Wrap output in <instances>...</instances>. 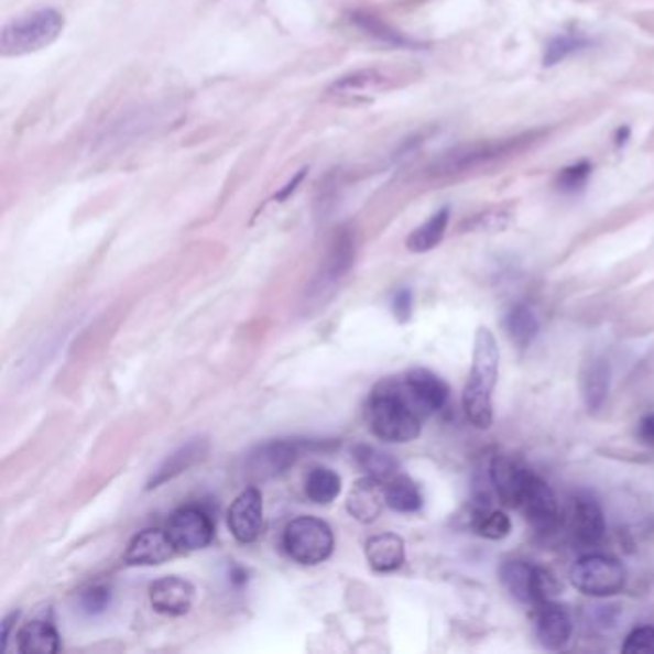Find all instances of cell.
Wrapping results in <instances>:
<instances>
[{"label": "cell", "instance_id": "cell-17", "mask_svg": "<svg viewBox=\"0 0 654 654\" xmlns=\"http://www.w3.org/2000/svg\"><path fill=\"white\" fill-rule=\"evenodd\" d=\"M386 505V493H384V483L374 480L371 476H367L363 480L351 488L350 495H348V513L356 519V521L363 522V524H371L377 521L382 509Z\"/></svg>", "mask_w": 654, "mask_h": 654}, {"label": "cell", "instance_id": "cell-16", "mask_svg": "<svg viewBox=\"0 0 654 654\" xmlns=\"http://www.w3.org/2000/svg\"><path fill=\"white\" fill-rule=\"evenodd\" d=\"M208 451V439H188L186 444L178 447L175 454L170 455V457L160 465V469L156 470V475L150 478L146 488H149V490H156L160 486H164L165 482H170L173 478H177L178 475H183L186 470L193 469L194 465H198L201 459H206Z\"/></svg>", "mask_w": 654, "mask_h": 654}, {"label": "cell", "instance_id": "cell-38", "mask_svg": "<svg viewBox=\"0 0 654 654\" xmlns=\"http://www.w3.org/2000/svg\"><path fill=\"white\" fill-rule=\"evenodd\" d=\"M18 612H12L10 617L4 620V624H2V648H7L8 645V635H10V630H12V625H14L15 620H18Z\"/></svg>", "mask_w": 654, "mask_h": 654}, {"label": "cell", "instance_id": "cell-23", "mask_svg": "<svg viewBox=\"0 0 654 654\" xmlns=\"http://www.w3.org/2000/svg\"><path fill=\"white\" fill-rule=\"evenodd\" d=\"M386 505L395 513H418L423 509V493L410 476L397 475L384 486Z\"/></svg>", "mask_w": 654, "mask_h": 654}, {"label": "cell", "instance_id": "cell-33", "mask_svg": "<svg viewBox=\"0 0 654 654\" xmlns=\"http://www.w3.org/2000/svg\"><path fill=\"white\" fill-rule=\"evenodd\" d=\"M110 601H112L110 589L105 588V586H95V588L83 591L81 609L83 612H87L90 617H97V614H102L110 607Z\"/></svg>", "mask_w": 654, "mask_h": 654}, {"label": "cell", "instance_id": "cell-3", "mask_svg": "<svg viewBox=\"0 0 654 654\" xmlns=\"http://www.w3.org/2000/svg\"><path fill=\"white\" fill-rule=\"evenodd\" d=\"M64 25V15L54 8H41L30 14L20 15L0 31V53L2 56L39 53L53 45L62 35Z\"/></svg>", "mask_w": 654, "mask_h": 654}, {"label": "cell", "instance_id": "cell-29", "mask_svg": "<svg viewBox=\"0 0 654 654\" xmlns=\"http://www.w3.org/2000/svg\"><path fill=\"white\" fill-rule=\"evenodd\" d=\"M388 81L386 75L380 74L379 69H363L356 74L346 75L342 79L330 87V92L335 95H359V92H372V90L382 89Z\"/></svg>", "mask_w": 654, "mask_h": 654}, {"label": "cell", "instance_id": "cell-21", "mask_svg": "<svg viewBox=\"0 0 654 654\" xmlns=\"http://www.w3.org/2000/svg\"><path fill=\"white\" fill-rule=\"evenodd\" d=\"M18 651L23 654H54L59 651V635L51 622L33 620L18 633Z\"/></svg>", "mask_w": 654, "mask_h": 654}, {"label": "cell", "instance_id": "cell-1", "mask_svg": "<svg viewBox=\"0 0 654 654\" xmlns=\"http://www.w3.org/2000/svg\"><path fill=\"white\" fill-rule=\"evenodd\" d=\"M364 418L372 434L388 444H407L423 430V411L416 407L403 380L377 384L364 405Z\"/></svg>", "mask_w": 654, "mask_h": 654}, {"label": "cell", "instance_id": "cell-20", "mask_svg": "<svg viewBox=\"0 0 654 654\" xmlns=\"http://www.w3.org/2000/svg\"><path fill=\"white\" fill-rule=\"evenodd\" d=\"M610 388V367L602 357L591 356L580 372V390L589 411L601 410Z\"/></svg>", "mask_w": 654, "mask_h": 654}, {"label": "cell", "instance_id": "cell-8", "mask_svg": "<svg viewBox=\"0 0 654 654\" xmlns=\"http://www.w3.org/2000/svg\"><path fill=\"white\" fill-rule=\"evenodd\" d=\"M313 447H317L315 439H273L253 449L248 457V472L258 478H275Z\"/></svg>", "mask_w": 654, "mask_h": 654}, {"label": "cell", "instance_id": "cell-25", "mask_svg": "<svg viewBox=\"0 0 654 654\" xmlns=\"http://www.w3.org/2000/svg\"><path fill=\"white\" fill-rule=\"evenodd\" d=\"M449 216H451L449 208H442L426 224L421 225L418 229L411 232L410 238H407L410 252L424 253L430 252L432 248H436L442 242L444 235H446Z\"/></svg>", "mask_w": 654, "mask_h": 654}, {"label": "cell", "instance_id": "cell-11", "mask_svg": "<svg viewBox=\"0 0 654 654\" xmlns=\"http://www.w3.org/2000/svg\"><path fill=\"white\" fill-rule=\"evenodd\" d=\"M402 380L413 397V402L416 403V407L423 411L424 416L438 413L446 407L447 400H449V386L439 379L436 372L416 367V369L405 372Z\"/></svg>", "mask_w": 654, "mask_h": 654}, {"label": "cell", "instance_id": "cell-22", "mask_svg": "<svg viewBox=\"0 0 654 654\" xmlns=\"http://www.w3.org/2000/svg\"><path fill=\"white\" fill-rule=\"evenodd\" d=\"M535 566L524 560H506L499 568V580L503 581L506 591L513 595L514 599L524 604H534L532 588H534Z\"/></svg>", "mask_w": 654, "mask_h": 654}, {"label": "cell", "instance_id": "cell-6", "mask_svg": "<svg viewBox=\"0 0 654 654\" xmlns=\"http://www.w3.org/2000/svg\"><path fill=\"white\" fill-rule=\"evenodd\" d=\"M530 141H532V134H524L506 141L476 142L470 146H461L436 160V164L430 167V173L438 177H449V175L472 172L482 165L498 162L501 157L511 156L514 152L524 149Z\"/></svg>", "mask_w": 654, "mask_h": 654}, {"label": "cell", "instance_id": "cell-15", "mask_svg": "<svg viewBox=\"0 0 654 654\" xmlns=\"http://www.w3.org/2000/svg\"><path fill=\"white\" fill-rule=\"evenodd\" d=\"M528 470L521 462L514 461L513 457H509V455H495L493 457L490 467L491 486H493V490L498 493V498L501 499L503 505L516 509L522 483H524Z\"/></svg>", "mask_w": 654, "mask_h": 654}, {"label": "cell", "instance_id": "cell-35", "mask_svg": "<svg viewBox=\"0 0 654 654\" xmlns=\"http://www.w3.org/2000/svg\"><path fill=\"white\" fill-rule=\"evenodd\" d=\"M357 22L361 23V28H363V30L369 31L371 35H377V37L382 39V41L395 43V45H410V41H407V39H403L400 33H395V31L386 28L384 23L379 22V20H374L372 15L357 18Z\"/></svg>", "mask_w": 654, "mask_h": 654}, {"label": "cell", "instance_id": "cell-28", "mask_svg": "<svg viewBox=\"0 0 654 654\" xmlns=\"http://www.w3.org/2000/svg\"><path fill=\"white\" fill-rule=\"evenodd\" d=\"M591 45H593V41L586 37L584 33H563V35L551 39L549 45L545 46L543 64L555 66L558 62H563L580 51H586Z\"/></svg>", "mask_w": 654, "mask_h": 654}, {"label": "cell", "instance_id": "cell-37", "mask_svg": "<svg viewBox=\"0 0 654 654\" xmlns=\"http://www.w3.org/2000/svg\"><path fill=\"white\" fill-rule=\"evenodd\" d=\"M637 438L645 444V446L654 447V413L645 415L637 424Z\"/></svg>", "mask_w": 654, "mask_h": 654}, {"label": "cell", "instance_id": "cell-7", "mask_svg": "<svg viewBox=\"0 0 654 654\" xmlns=\"http://www.w3.org/2000/svg\"><path fill=\"white\" fill-rule=\"evenodd\" d=\"M516 509L524 514L532 528L543 534L553 532L560 522L555 491L551 490L549 483L545 482L542 476L535 475L534 470H528L524 478Z\"/></svg>", "mask_w": 654, "mask_h": 654}, {"label": "cell", "instance_id": "cell-27", "mask_svg": "<svg viewBox=\"0 0 654 654\" xmlns=\"http://www.w3.org/2000/svg\"><path fill=\"white\" fill-rule=\"evenodd\" d=\"M342 490V478L327 467L313 469L305 478V493L317 505L333 503Z\"/></svg>", "mask_w": 654, "mask_h": 654}, {"label": "cell", "instance_id": "cell-19", "mask_svg": "<svg viewBox=\"0 0 654 654\" xmlns=\"http://www.w3.org/2000/svg\"><path fill=\"white\" fill-rule=\"evenodd\" d=\"M574 537L581 545H597L604 535V514L591 495H578L574 501Z\"/></svg>", "mask_w": 654, "mask_h": 654}, {"label": "cell", "instance_id": "cell-24", "mask_svg": "<svg viewBox=\"0 0 654 654\" xmlns=\"http://www.w3.org/2000/svg\"><path fill=\"white\" fill-rule=\"evenodd\" d=\"M353 459L359 469L364 470V475L371 476L384 486L397 476V461L392 455L384 454L377 447L357 446L353 449Z\"/></svg>", "mask_w": 654, "mask_h": 654}, {"label": "cell", "instance_id": "cell-10", "mask_svg": "<svg viewBox=\"0 0 654 654\" xmlns=\"http://www.w3.org/2000/svg\"><path fill=\"white\" fill-rule=\"evenodd\" d=\"M229 530L238 543H253L263 530V498L258 488H248L232 501L227 514Z\"/></svg>", "mask_w": 654, "mask_h": 654}, {"label": "cell", "instance_id": "cell-31", "mask_svg": "<svg viewBox=\"0 0 654 654\" xmlns=\"http://www.w3.org/2000/svg\"><path fill=\"white\" fill-rule=\"evenodd\" d=\"M589 177H591V165L588 162H578V164L568 165L558 173L555 186H557L558 193H580L581 188L588 185Z\"/></svg>", "mask_w": 654, "mask_h": 654}, {"label": "cell", "instance_id": "cell-30", "mask_svg": "<svg viewBox=\"0 0 654 654\" xmlns=\"http://www.w3.org/2000/svg\"><path fill=\"white\" fill-rule=\"evenodd\" d=\"M472 530L480 537L499 542L511 534V519L503 511H483L472 516Z\"/></svg>", "mask_w": 654, "mask_h": 654}, {"label": "cell", "instance_id": "cell-34", "mask_svg": "<svg viewBox=\"0 0 654 654\" xmlns=\"http://www.w3.org/2000/svg\"><path fill=\"white\" fill-rule=\"evenodd\" d=\"M509 219H511V216L506 211H503V209H490V211H483L480 216H476L470 221V229H476V231H498V229H503L509 224Z\"/></svg>", "mask_w": 654, "mask_h": 654}, {"label": "cell", "instance_id": "cell-13", "mask_svg": "<svg viewBox=\"0 0 654 654\" xmlns=\"http://www.w3.org/2000/svg\"><path fill=\"white\" fill-rule=\"evenodd\" d=\"M178 553L167 530L146 528L134 535L127 545L126 563L129 566L164 565Z\"/></svg>", "mask_w": 654, "mask_h": 654}, {"label": "cell", "instance_id": "cell-2", "mask_svg": "<svg viewBox=\"0 0 654 654\" xmlns=\"http://www.w3.org/2000/svg\"><path fill=\"white\" fill-rule=\"evenodd\" d=\"M499 348L490 328L478 327L472 353V371L462 392V410L478 430H488L493 423L491 394L498 384Z\"/></svg>", "mask_w": 654, "mask_h": 654}, {"label": "cell", "instance_id": "cell-9", "mask_svg": "<svg viewBox=\"0 0 654 654\" xmlns=\"http://www.w3.org/2000/svg\"><path fill=\"white\" fill-rule=\"evenodd\" d=\"M165 530L178 553L204 549L208 547L216 534L211 516L198 506H183L175 511Z\"/></svg>", "mask_w": 654, "mask_h": 654}, {"label": "cell", "instance_id": "cell-12", "mask_svg": "<svg viewBox=\"0 0 654 654\" xmlns=\"http://www.w3.org/2000/svg\"><path fill=\"white\" fill-rule=\"evenodd\" d=\"M194 599L193 584L178 576H165L150 586V604L165 617H183L193 609Z\"/></svg>", "mask_w": 654, "mask_h": 654}, {"label": "cell", "instance_id": "cell-39", "mask_svg": "<svg viewBox=\"0 0 654 654\" xmlns=\"http://www.w3.org/2000/svg\"><path fill=\"white\" fill-rule=\"evenodd\" d=\"M302 177H304V172L299 173V175H297V177L294 178L292 183L286 185V188H284L283 193L279 194V200H283V198H286L288 194L294 193V190H296V185L299 183V181H302Z\"/></svg>", "mask_w": 654, "mask_h": 654}, {"label": "cell", "instance_id": "cell-14", "mask_svg": "<svg viewBox=\"0 0 654 654\" xmlns=\"http://www.w3.org/2000/svg\"><path fill=\"white\" fill-rule=\"evenodd\" d=\"M535 633L547 651H560L573 637V618L557 602H542L535 607Z\"/></svg>", "mask_w": 654, "mask_h": 654}, {"label": "cell", "instance_id": "cell-32", "mask_svg": "<svg viewBox=\"0 0 654 654\" xmlns=\"http://www.w3.org/2000/svg\"><path fill=\"white\" fill-rule=\"evenodd\" d=\"M625 654H654V625L635 628L622 645Z\"/></svg>", "mask_w": 654, "mask_h": 654}, {"label": "cell", "instance_id": "cell-36", "mask_svg": "<svg viewBox=\"0 0 654 654\" xmlns=\"http://www.w3.org/2000/svg\"><path fill=\"white\" fill-rule=\"evenodd\" d=\"M392 307H394L395 317H397V319H410L411 312H413V296H411V292L405 291V288L397 292L394 302H392Z\"/></svg>", "mask_w": 654, "mask_h": 654}, {"label": "cell", "instance_id": "cell-26", "mask_svg": "<svg viewBox=\"0 0 654 654\" xmlns=\"http://www.w3.org/2000/svg\"><path fill=\"white\" fill-rule=\"evenodd\" d=\"M506 335L521 350L528 348L539 335V320L528 305H514L505 317Z\"/></svg>", "mask_w": 654, "mask_h": 654}, {"label": "cell", "instance_id": "cell-18", "mask_svg": "<svg viewBox=\"0 0 654 654\" xmlns=\"http://www.w3.org/2000/svg\"><path fill=\"white\" fill-rule=\"evenodd\" d=\"M364 557L374 573L390 574L405 563V542L397 534L372 535L364 543Z\"/></svg>", "mask_w": 654, "mask_h": 654}, {"label": "cell", "instance_id": "cell-4", "mask_svg": "<svg viewBox=\"0 0 654 654\" xmlns=\"http://www.w3.org/2000/svg\"><path fill=\"white\" fill-rule=\"evenodd\" d=\"M283 545L286 555L297 565H320L335 551V534L327 522L299 516L284 530Z\"/></svg>", "mask_w": 654, "mask_h": 654}, {"label": "cell", "instance_id": "cell-5", "mask_svg": "<svg viewBox=\"0 0 654 654\" xmlns=\"http://www.w3.org/2000/svg\"><path fill=\"white\" fill-rule=\"evenodd\" d=\"M570 581L574 588L588 597H614L625 588L628 570L617 557L593 553L574 563Z\"/></svg>", "mask_w": 654, "mask_h": 654}]
</instances>
